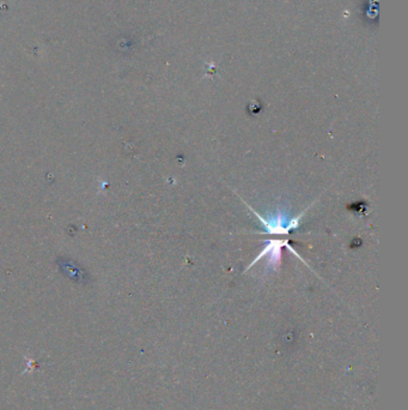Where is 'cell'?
<instances>
[{"mask_svg": "<svg viewBox=\"0 0 408 410\" xmlns=\"http://www.w3.org/2000/svg\"><path fill=\"white\" fill-rule=\"evenodd\" d=\"M283 246H287V248L292 250V248H290V245L287 244V241H284V240H272V241H270V244L266 245V248H265V250L261 252V255H260V256L251 263V265H254L255 263H256L258 260H261L263 256H270V258H268V263H270L273 268H277V267L280 265V262H282V248H283ZM292 251H294V250H292Z\"/></svg>", "mask_w": 408, "mask_h": 410, "instance_id": "obj_1", "label": "cell"}]
</instances>
